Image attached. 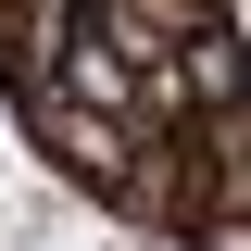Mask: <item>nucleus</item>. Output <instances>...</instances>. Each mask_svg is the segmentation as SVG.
Masks as SVG:
<instances>
[{
    "label": "nucleus",
    "instance_id": "obj_2",
    "mask_svg": "<svg viewBox=\"0 0 251 251\" xmlns=\"http://www.w3.org/2000/svg\"><path fill=\"white\" fill-rule=\"evenodd\" d=\"M75 38H88V0H0V100L63 88Z\"/></svg>",
    "mask_w": 251,
    "mask_h": 251
},
{
    "label": "nucleus",
    "instance_id": "obj_5",
    "mask_svg": "<svg viewBox=\"0 0 251 251\" xmlns=\"http://www.w3.org/2000/svg\"><path fill=\"white\" fill-rule=\"evenodd\" d=\"M226 13H239V0H226Z\"/></svg>",
    "mask_w": 251,
    "mask_h": 251
},
{
    "label": "nucleus",
    "instance_id": "obj_4",
    "mask_svg": "<svg viewBox=\"0 0 251 251\" xmlns=\"http://www.w3.org/2000/svg\"><path fill=\"white\" fill-rule=\"evenodd\" d=\"M188 251H251V214H239V201H214V214L188 226Z\"/></svg>",
    "mask_w": 251,
    "mask_h": 251
},
{
    "label": "nucleus",
    "instance_id": "obj_3",
    "mask_svg": "<svg viewBox=\"0 0 251 251\" xmlns=\"http://www.w3.org/2000/svg\"><path fill=\"white\" fill-rule=\"evenodd\" d=\"M176 75H188V100H201V113L251 100V25H239V13H214V25H201V38L176 50Z\"/></svg>",
    "mask_w": 251,
    "mask_h": 251
},
{
    "label": "nucleus",
    "instance_id": "obj_1",
    "mask_svg": "<svg viewBox=\"0 0 251 251\" xmlns=\"http://www.w3.org/2000/svg\"><path fill=\"white\" fill-rule=\"evenodd\" d=\"M13 126H25V151L50 163L75 201H126V176H138V151H151L138 113H88V100H63V88H25Z\"/></svg>",
    "mask_w": 251,
    "mask_h": 251
}]
</instances>
